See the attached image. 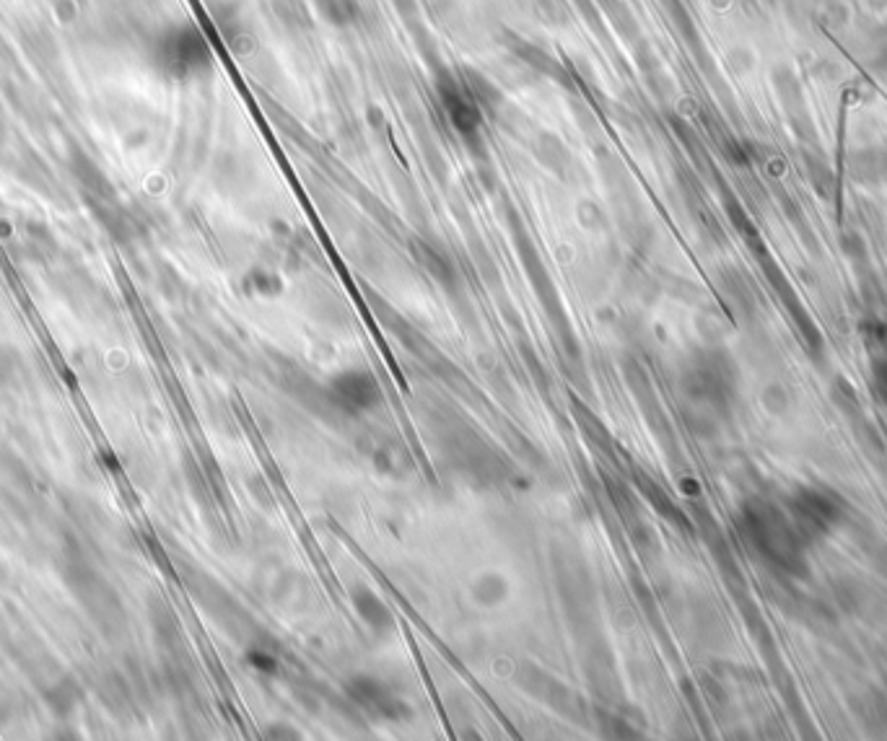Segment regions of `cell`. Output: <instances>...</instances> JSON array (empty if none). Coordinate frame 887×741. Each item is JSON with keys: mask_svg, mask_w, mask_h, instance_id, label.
I'll return each mask as SVG.
<instances>
[{"mask_svg": "<svg viewBox=\"0 0 887 741\" xmlns=\"http://www.w3.org/2000/svg\"><path fill=\"white\" fill-rule=\"evenodd\" d=\"M249 661H252V667H258L260 671H268V674H273V671L279 669V659H275L273 654H262V650L249 654Z\"/></svg>", "mask_w": 887, "mask_h": 741, "instance_id": "cell-6", "label": "cell"}, {"mask_svg": "<svg viewBox=\"0 0 887 741\" xmlns=\"http://www.w3.org/2000/svg\"><path fill=\"white\" fill-rule=\"evenodd\" d=\"M351 695L356 697L358 705H364L366 710L374 713V716L394 718V716H400V710H403V705L398 703V697L374 680H356L351 688Z\"/></svg>", "mask_w": 887, "mask_h": 741, "instance_id": "cell-3", "label": "cell"}, {"mask_svg": "<svg viewBox=\"0 0 887 741\" xmlns=\"http://www.w3.org/2000/svg\"><path fill=\"white\" fill-rule=\"evenodd\" d=\"M436 96H439V104L447 115L449 124L454 128V133H460L468 141H475L481 135L485 115H483V104L481 96L462 75L444 73L439 81H436Z\"/></svg>", "mask_w": 887, "mask_h": 741, "instance_id": "cell-1", "label": "cell"}, {"mask_svg": "<svg viewBox=\"0 0 887 741\" xmlns=\"http://www.w3.org/2000/svg\"><path fill=\"white\" fill-rule=\"evenodd\" d=\"M353 601H356L358 614H362V618L369 622L374 630H382V628L390 625V614H387L382 599H379L377 594H371V591H366V588H362V591L353 594Z\"/></svg>", "mask_w": 887, "mask_h": 741, "instance_id": "cell-4", "label": "cell"}, {"mask_svg": "<svg viewBox=\"0 0 887 741\" xmlns=\"http://www.w3.org/2000/svg\"><path fill=\"white\" fill-rule=\"evenodd\" d=\"M320 3L322 16L330 21V24L338 26H348L356 24L358 16H362V5L358 0H317Z\"/></svg>", "mask_w": 887, "mask_h": 741, "instance_id": "cell-5", "label": "cell"}, {"mask_svg": "<svg viewBox=\"0 0 887 741\" xmlns=\"http://www.w3.org/2000/svg\"><path fill=\"white\" fill-rule=\"evenodd\" d=\"M330 397L335 399V405L343 407L345 413L358 415L379 405L382 390H379L377 379H374L371 373L353 369L338 373V377L330 381Z\"/></svg>", "mask_w": 887, "mask_h": 741, "instance_id": "cell-2", "label": "cell"}]
</instances>
